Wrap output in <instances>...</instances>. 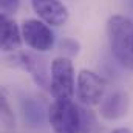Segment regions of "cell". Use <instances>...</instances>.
<instances>
[{"mask_svg": "<svg viewBox=\"0 0 133 133\" xmlns=\"http://www.w3.org/2000/svg\"><path fill=\"white\" fill-rule=\"evenodd\" d=\"M61 50L66 56H76L79 53V43L73 39H64L61 42Z\"/></svg>", "mask_w": 133, "mask_h": 133, "instance_id": "cell-12", "label": "cell"}, {"mask_svg": "<svg viewBox=\"0 0 133 133\" xmlns=\"http://www.w3.org/2000/svg\"><path fill=\"white\" fill-rule=\"evenodd\" d=\"M23 42L39 53L50 51L54 45V34L51 28L40 19H28L22 23Z\"/></svg>", "mask_w": 133, "mask_h": 133, "instance_id": "cell-5", "label": "cell"}, {"mask_svg": "<svg viewBox=\"0 0 133 133\" xmlns=\"http://www.w3.org/2000/svg\"><path fill=\"white\" fill-rule=\"evenodd\" d=\"M0 108H2V121L5 122L6 127H12V124H14V115H12V111H11L9 104L6 102V98H2Z\"/></svg>", "mask_w": 133, "mask_h": 133, "instance_id": "cell-11", "label": "cell"}, {"mask_svg": "<svg viewBox=\"0 0 133 133\" xmlns=\"http://www.w3.org/2000/svg\"><path fill=\"white\" fill-rule=\"evenodd\" d=\"M22 113H23L25 121L33 127L42 125L45 121V116H46L43 104L34 98H26L22 101Z\"/></svg>", "mask_w": 133, "mask_h": 133, "instance_id": "cell-9", "label": "cell"}, {"mask_svg": "<svg viewBox=\"0 0 133 133\" xmlns=\"http://www.w3.org/2000/svg\"><path fill=\"white\" fill-rule=\"evenodd\" d=\"M17 61H19V65L22 66V68L28 70L33 74L34 81L37 84L45 85V71H43V66H42V62L40 61H37L31 54H25V53H22L17 57Z\"/></svg>", "mask_w": 133, "mask_h": 133, "instance_id": "cell-10", "label": "cell"}, {"mask_svg": "<svg viewBox=\"0 0 133 133\" xmlns=\"http://www.w3.org/2000/svg\"><path fill=\"white\" fill-rule=\"evenodd\" d=\"M107 36L118 62L133 71V20L125 16H111L107 22Z\"/></svg>", "mask_w": 133, "mask_h": 133, "instance_id": "cell-1", "label": "cell"}, {"mask_svg": "<svg viewBox=\"0 0 133 133\" xmlns=\"http://www.w3.org/2000/svg\"><path fill=\"white\" fill-rule=\"evenodd\" d=\"M0 6H2L3 14L11 16V14H14V12L19 9L20 0H0Z\"/></svg>", "mask_w": 133, "mask_h": 133, "instance_id": "cell-13", "label": "cell"}, {"mask_svg": "<svg viewBox=\"0 0 133 133\" xmlns=\"http://www.w3.org/2000/svg\"><path fill=\"white\" fill-rule=\"evenodd\" d=\"M77 98L85 105H98L102 102L107 84L98 73L91 70H81L77 74Z\"/></svg>", "mask_w": 133, "mask_h": 133, "instance_id": "cell-4", "label": "cell"}, {"mask_svg": "<svg viewBox=\"0 0 133 133\" xmlns=\"http://www.w3.org/2000/svg\"><path fill=\"white\" fill-rule=\"evenodd\" d=\"M111 133H133V130H130V129H125V127H121V129L113 130Z\"/></svg>", "mask_w": 133, "mask_h": 133, "instance_id": "cell-14", "label": "cell"}, {"mask_svg": "<svg viewBox=\"0 0 133 133\" xmlns=\"http://www.w3.org/2000/svg\"><path fill=\"white\" fill-rule=\"evenodd\" d=\"M34 12L42 22L51 26H62L68 20V8L61 0H31Z\"/></svg>", "mask_w": 133, "mask_h": 133, "instance_id": "cell-6", "label": "cell"}, {"mask_svg": "<svg viewBox=\"0 0 133 133\" xmlns=\"http://www.w3.org/2000/svg\"><path fill=\"white\" fill-rule=\"evenodd\" d=\"M50 91L57 101L71 99L74 95V68L68 57H56L51 64Z\"/></svg>", "mask_w": 133, "mask_h": 133, "instance_id": "cell-3", "label": "cell"}, {"mask_svg": "<svg viewBox=\"0 0 133 133\" xmlns=\"http://www.w3.org/2000/svg\"><path fill=\"white\" fill-rule=\"evenodd\" d=\"M129 110V98L124 91H113L104 98L99 105L101 116L107 121H116L122 118Z\"/></svg>", "mask_w": 133, "mask_h": 133, "instance_id": "cell-8", "label": "cell"}, {"mask_svg": "<svg viewBox=\"0 0 133 133\" xmlns=\"http://www.w3.org/2000/svg\"><path fill=\"white\" fill-rule=\"evenodd\" d=\"M48 121L56 133H81L82 118L71 99L54 101L48 108Z\"/></svg>", "mask_w": 133, "mask_h": 133, "instance_id": "cell-2", "label": "cell"}, {"mask_svg": "<svg viewBox=\"0 0 133 133\" xmlns=\"http://www.w3.org/2000/svg\"><path fill=\"white\" fill-rule=\"evenodd\" d=\"M23 42L22 37V28L12 20L9 16L2 14L0 17V43H2V51L5 53H14L20 50Z\"/></svg>", "mask_w": 133, "mask_h": 133, "instance_id": "cell-7", "label": "cell"}]
</instances>
